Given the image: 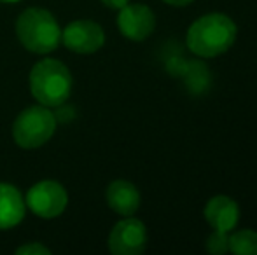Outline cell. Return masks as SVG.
<instances>
[{
    "label": "cell",
    "mask_w": 257,
    "mask_h": 255,
    "mask_svg": "<svg viewBox=\"0 0 257 255\" xmlns=\"http://www.w3.org/2000/svg\"><path fill=\"white\" fill-rule=\"evenodd\" d=\"M236 41V25L222 13H212L196 20L187 30V48L201 58L226 53Z\"/></svg>",
    "instance_id": "6da1fadb"
},
{
    "label": "cell",
    "mask_w": 257,
    "mask_h": 255,
    "mask_svg": "<svg viewBox=\"0 0 257 255\" xmlns=\"http://www.w3.org/2000/svg\"><path fill=\"white\" fill-rule=\"evenodd\" d=\"M102 2L110 9H122L126 4H130V0H102Z\"/></svg>",
    "instance_id": "9a60e30c"
},
{
    "label": "cell",
    "mask_w": 257,
    "mask_h": 255,
    "mask_svg": "<svg viewBox=\"0 0 257 255\" xmlns=\"http://www.w3.org/2000/svg\"><path fill=\"white\" fill-rule=\"evenodd\" d=\"M56 129V116L44 105L25 109L13 124V138L21 149H37L48 143Z\"/></svg>",
    "instance_id": "277c9868"
},
{
    "label": "cell",
    "mask_w": 257,
    "mask_h": 255,
    "mask_svg": "<svg viewBox=\"0 0 257 255\" xmlns=\"http://www.w3.org/2000/svg\"><path fill=\"white\" fill-rule=\"evenodd\" d=\"M205 218L215 231L229 232L233 227H236L240 210L238 204L229 196H213L205 206Z\"/></svg>",
    "instance_id": "9c48e42d"
},
{
    "label": "cell",
    "mask_w": 257,
    "mask_h": 255,
    "mask_svg": "<svg viewBox=\"0 0 257 255\" xmlns=\"http://www.w3.org/2000/svg\"><path fill=\"white\" fill-rule=\"evenodd\" d=\"M16 253L18 255H49L51 250L46 248L42 243L34 241V243H27V245L20 246V248L16 250Z\"/></svg>",
    "instance_id": "5bb4252c"
},
{
    "label": "cell",
    "mask_w": 257,
    "mask_h": 255,
    "mask_svg": "<svg viewBox=\"0 0 257 255\" xmlns=\"http://www.w3.org/2000/svg\"><path fill=\"white\" fill-rule=\"evenodd\" d=\"M147 246V229L132 215L117 222L108 234V250L114 255H139Z\"/></svg>",
    "instance_id": "8992f818"
},
{
    "label": "cell",
    "mask_w": 257,
    "mask_h": 255,
    "mask_svg": "<svg viewBox=\"0 0 257 255\" xmlns=\"http://www.w3.org/2000/svg\"><path fill=\"white\" fill-rule=\"evenodd\" d=\"M27 203L11 184H0V229L16 227L25 217Z\"/></svg>",
    "instance_id": "8fae6325"
},
{
    "label": "cell",
    "mask_w": 257,
    "mask_h": 255,
    "mask_svg": "<svg viewBox=\"0 0 257 255\" xmlns=\"http://www.w3.org/2000/svg\"><path fill=\"white\" fill-rule=\"evenodd\" d=\"M206 250L213 255H222L229 252V236L224 231H215L210 234L208 241H206Z\"/></svg>",
    "instance_id": "4fadbf2b"
},
{
    "label": "cell",
    "mask_w": 257,
    "mask_h": 255,
    "mask_svg": "<svg viewBox=\"0 0 257 255\" xmlns=\"http://www.w3.org/2000/svg\"><path fill=\"white\" fill-rule=\"evenodd\" d=\"M27 206L41 218H54L67 208L68 196L63 185L54 180H42L28 191Z\"/></svg>",
    "instance_id": "5b68a950"
},
{
    "label": "cell",
    "mask_w": 257,
    "mask_h": 255,
    "mask_svg": "<svg viewBox=\"0 0 257 255\" xmlns=\"http://www.w3.org/2000/svg\"><path fill=\"white\" fill-rule=\"evenodd\" d=\"M163 2H166L168 6H175V7H184L187 6V4H191L193 0H163Z\"/></svg>",
    "instance_id": "2e32d148"
},
{
    "label": "cell",
    "mask_w": 257,
    "mask_h": 255,
    "mask_svg": "<svg viewBox=\"0 0 257 255\" xmlns=\"http://www.w3.org/2000/svg\"><path fill=\"white\" fill-rule=\"evenodd\" d=\"M107 203L115 213L122 217L133 215L140 206V192L132 182L114 180L107 187Z\"/></svg>",
    "instance_id": "30bf717a"
},
{
    "label": "cell",
    "mask_w": 257,
    "mask_h": 255,
    "mask_svg": "<svg viewBox=\"0 0 257 255\" xmlns=\"http://www.w3.org/2000/svg\"><path fill=\"white\" fill-rule=\"evenodd\" d=\"M16 35L25 49L35 55H46L58 48L61 30L49 11L30 7L23 11L16 21Z\"/></svg>",
    "instance_id": "7a4b0ae2"
},
{
    "label": "cell",
    "mask_w": 257,
    "mask_h": 255,
    "mask_svg": "<svg viewBox=\"0 0 257 255\" xmlns=\"http://www.w3.org/2000/svg\"><path fill=\"white\" fill-rule=\"evenodd\" d=\"M30 91L41 105H61L72 93L70 70L58 60H41L30 72Z\"/></svg>",
    "instance_id": "3957f363"
},
{
    "label": "cell",
    "mask_w": 257,
    "mask_h": 255,
    "mask_svg": "<svg viewBox=\"0 0 257 255\" xmlns=\"http://www.w3.org/2000/svg\"><path fill=\"white\" fill-rule=\"evenodd\" d=\"M0 2H18V0H0Z\"/></svg>",
    "instance_id": "e0dca14e"
},
{
    "label": "cell",
    "mask_w": 257,
    "mask_h": 255,
    "mask_svg": "<svg viewBox=\"0 0 257 255\" xmlns=\"http://www.w3.org/2000/svg\"><path fill=\"white\" fill-rule=\"evenodd\" d=\"M117 27L130 41H144L154 32V13L144 4H126L122 9H119Z\"/></svg>",
    "instance_id": "ba28073f"
},
{
    "label": "cell",
    "mask_w": 257,
    "mask_h": 255,
    "mask_svg": "<svg viewBox=\"0 0 257 255\" xmlns=\"http://www.w3.org/2000/svg\"><path fill=\"white\" fill-rule=\"evenodd\" d=\"M229 252L236 255H257V232L241 229L229 236Z\"/></svg>",
    "instance_id": "7c38bea8"
},
{
    "label": "cell",
    "mask_w": 257,
    "mask_h": 255,
    "mask_svg": "<svg viewBox=\"0 0 257 255\" xmlns=\"http://www.w3.org/2000/svg\"><path fill=\"white\" fill-rule=\"evenodd\" d=\"M61 41L67 46V49L79 55H91L98 51L105 42L103 28L91 20H77L72 21L63 32Z\"/></svg>",
    "instance_id": "52a82bcc"
}]
</instances>
